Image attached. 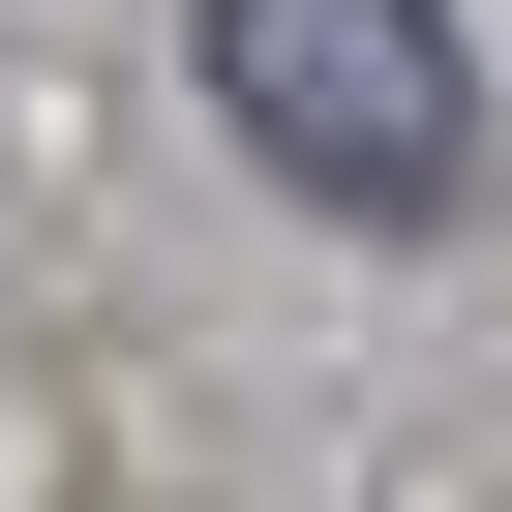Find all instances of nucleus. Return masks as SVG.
<instances>
[{"label": "nucleus", "mask_w": 512, "mask_h": 512, "mask_svg": "<svg viewBox=\"0 0 512 512\" xmlns=\"http://www.w3.org/2000/svg\"><path fill=\"white\" fill-rule=\"evenodd\" d=\"M211 121L272 151L332 241H452V211H482V61H452V0H211Z\"/></svg>", "instance_id": "1"}]
</instances>
